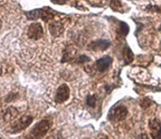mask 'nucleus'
Returning <instances> with one entry per match:
<instances>
[{
  "label": "nucleus",
  "instance_id": "0eeeda50",
  "mask_svg": "<svg viewBox=\"0 0 161 139\" xmlns=\"http://www.w3.org/2000/svg\"><path fill=\"white\" fill-rule=\"evenodd\" d=\"M77 50L73 45H68L65 47V49L63 50L62 54V59L61 62H75L77 59Z\"/></svg>",
  "mask_w": 161,
  "mask_h": 139
},
{
  "label": "nucleus",
  "instance_id": "f8f14e48",
  "mask_svg": "<svg viewBox=\"0 0 161 139\" xmlns=\"http://www.w3.org/2000/svg\"><path fill=\"white\" fill-rule=\"evenodd\" d=\"M18 110L15 108V106H9V108H6V111L4 112L3 115V119L5 121H11V120L15 119L18 115Z\"/></svg>",
  "mask_w": 161,
  "mask_h": 139
},
{
  "label": "nucleus",
  "instance_id": "20e7f679",
  "mask_svg": "<svg viewBox=\"0 0 161 139\" xmlns=\"http://www.w3.org/2000/svg\"><path fill=\"white\" fill-rule=\"evenodd\" d=\"M34 117H31V115H23L21 119H19L18 120H16L14 123L11 126V133H19L21 132L22 130L26 129L27 127L30 126V124L33 122Z\"/></svg>",
  "mask_w": 161,
  "mask_h": 139
},
{
  "label": "nucleus",
  "instance_id": "9b49d317",
  "mask_svg": "<svg viewBox=\"0 0 161 139\" xmlns=\"http://www.w3.org/2000/svg\"><path fill=\"white\" fill-rule=\"evenodd\" d=\"M49 30L52 37H59L64 32V27L58 21H52L49 24Z\"/></svg>",
  "mask_w": 161,
  "mask_h": 139
},
{
  "label": "nucleus",
  "instance_id": "6e6552de",
  "mask_svg": "<svg viewBox=\"0 0 161 139\" xmlns=\"http://www.w3.org/2000/svg\"><path fill=\"white\" fill-rule=\"evenodd\" d=\"M149 130H150V135L152 138L160 139L161 138V122L159 119H152L148 122Z\"/></svg>",
  "mask_w": 161,
  "mask_h": 139
},
{
  "label": "nucleus",
  "instance_id": "4468645a",
  "mask_svg": "<svg viewBox=\"0 0 161 139\" xmlns=\"http://www.w3.org/2000/svg\"><path fill=\"white\" fill-rule=\"evenodd\" d=\"M128 31H130V29H128V24H126V23H124V22H120V26L118 29L119 36L122 37V38H125L126 35H128Z\"/></svg>",
  "mask_w": 161,
  "mask_h": 139
},
{
  "label": "nucleus",
  "instance_id": "2eb2a0df",
  "mask_svg": "<svg viewBox=\"0 0 161 139\" xmlns=\"http://www.w3.org/2000/svg\"><path fill=\"white\" fill-rule=\"evenodd\" d=\"M96 102H97V98H96V96H87L86 98V104L88 105L89 106H92V108H94L96 105Z\"/></svg>",
  "mask_w": 161,
  "mask_h": 139
},
{
  "label": "nucleus",
  "instance_id": "dca6fc26",
  "mask_svg": "<svg viewBox=\"0 0 161 139\" xmlns=\"http://www.w3.org/2000/svg\"><path fill=\"white\" fill-rule=\"evenodd\" d=\"M90 58H89L87 55H79V56L77 57L76 61H75V63H78V64H83V63H86V62H89L90 61Z\"/></svg>",
  "mask_w": 161,
  "mask_h": 139
},
{
  "label": "nucleus",
  "instance_id": "f257e3e1",
  "mask_svg": "<svg viewBox=\"0 0 161 139\" xmlns=\"http://www.w3.org/2000/svg\"><path fill=\"white\" fill-rule=\"evenodd\" d=\"M56 12L54 11L52 8L50 7H45V8H41V9H35V10L29 11V12H26L25 15L28 18L29 20H36V19H43L45 22H48V21L54 19V17L56 15Z\"/></svg>",
  "mask_w": 161,
  "mask_h": 139
},
{
  "label": "nucleus",
  "instance_id": "423d86ee",
  "mask_svg": "<svg viewBox=\"0 0 161 139\" xmlns=\"http://www.w3.org/2000/svg\"><path fill=\"white\" fill-rule=\"evenodd\" d=\"M69 88L66 84H62L60 85L56 90V103L57 104H62L64 102H66L69 98Z\"/></svg>",
  "mask_w": 161,
  "mask_h": 139
},
{
  "label": "nucleus",
  "instance_id": "ddd939ff",
  "mask_svg": "<svg viewBox=\"0 0 161 139\" xmlns=\"http://www.w3.org/2000/svg\"><path fill=\"white\" fill-rule=\"evenodd\" d=\"M123 56L125 64H130L133 60V53L128 46H125V48L123 50Z\"/></svg>",
  "mask_w": 161,
  "mask_h": 139
},
{
  "label": "nucleus",
  "instance_id": "39448f33",
  "mask_svg": "<svg viewBox=\"0 0 161 139\" xmlns=\"http://www.w3.org/2000/svg\"><path fill=\"white\" fill-rule=\"evenodd\" d=\"M27 35L31 40H40L41 38L43 36V26L40 23H34L31 24L28 28V32Z\"/></svg>",
  "mask_w": 161,
  "mask_h": 139
},
{
  "label": "nucleus",
  "instance_id": "7ed1b4c3",
  "mask_svg": "<svg viewBox=\"0 0 161 139\" xmlns=\"http://www.w3.org/2000/svg\"><path fill=\"white\" fill-rule=\"evenodd\" d=\"M128 108L125 106H115L108 113V119L113 122L122 121L128 115Z\"/></svg>",
  "mask_w": 161,
  "mask_h": 139
},
{
  "label": "nucleus",
  "instance_id": "aec40b11",
  "mask_svg": "<svg viewBox=\"0 0 161 139\" xmlns=\"http://www.w3.org/2000/svg\"><path fill=\"white\" fill-rule=\"evenodd\" d=\"M0 75H1V69H0Z\"/></svg>",
  "mask_w": 161,
  "mask_h": 139
},
{
  "label": "nucleus",
  "instance_id": "a211bd4d",
  "mask_svg": "<svg viewBox=\"0 0 161 139\" xmlns=\"http://www.w3.org/2000/svg\"><path fill=\"white\" fill-rule=\"evenodd\" d=\"M150 104H151V102L149 101L148 99H144L143 101L141 102V108H148L149 106H150Z\"/></svg>",
  "mask_w": 161,
  "mask_h": 139
},
{
  "label": "nucleus",
  "instance_id": "9d476101",
  "mask_svg": "<svg viewBox=\"0 0 161 139\" xmlns=\"http://www.w3.org/2000/svg\"><path fill=\"white\" fill-rule=\"evenodd\" d=\"M112 62H113L112 57L106 55V56L102 57V58L98 59L97 61H96L95 66L99 72H105V71H107L108 69L110 68V66L112 65Z\"/></svg>",
  "mask_w": 161,
  "mask_h": 139
},
{
  "label": "nucleus",
  "instance_id": "6ab92c4d",
  "mask_svg": "<svg viewBox=\"0 0 161 139\" xmlns=\"http://www.w3.org/2000/svg\"><path fill=\"white\" fill-rule=\"evenodd\" d=\"M1 26H2V22H1V20H0V29H1Z\"/></svg>",
  "mask_w": 161,
  "mask_h": 139
},
{
  "label": "nucleus",
  "instance_id": "f3484780",
  "mask_svg": "<svg viewBox=\"0 0 161 139\" xmlns=\"http://www.w3.org/2000/svg\"><path fill=\"white\" fill-rule=\"evenodd\" d=\"M112 9H114L115 11H118L120 8L122 7V3L120 0H111V3H110Z\"/></svg>",
  "mask_w": 161,
  "mask_h": 139
},
{
  "label": "nucleus",
  "instance_id": "1a4fd4ad",
  "mask_svg": "<svg viewBox=\"0 0 161 139\" xmlns=\"http://www.w3.org/2000/svg\"><path fill=\"white\" fill-rule=\"evenodd\" d=\"M110 41L108 40H97L90 43L88 45L89 49L93 50V52H104L110 46Z\"/></svg>",
  "mask_w": 161,
  "mask_h": 139
},
{
  "label": "nucleus",
  "instance_id": "f03ea898",
  "mask_svg": "<svg viewBox=\"0 0 161 139\" xmlns=\"http://www.w3.org/2000/svg\"><path fill=\"white\" fill-rule=\"evenodd\" d=\"M52 121L50 119H45L39 121L35 126L32 128L30 132V137L31 138H43L47 135L49 130L52 127Z\"/></svg>",
  "mask_w": 161,
  "mask_h": 139
}]
</instances>
